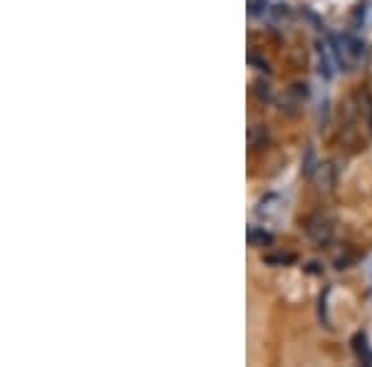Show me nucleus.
I'll list each match as a JSON object with an SVG mask.
<instances>
[{
	"mask_svg": "<svg viewBox=\"0 0 372 367\" xmlns=\"http://www.w3.org/2000/svg\"><path fill=\"white\" fill-rule=\"evenodd\" d=\"M315 181H318V187H320V192H327L330 194L332 189H335V181H337V174H335V166L330 164V161H325V164H318L315 166Z\"/></svg>",
	"mask_w": 372,
	"mask_h": 367,
	"instance_id": "7ed1b4c3",
	"label": "nucleus"
},
{
	"mask_svg": "<svg viewBox=\"0 0 372 367\" xmlns=\"http://www.w3.org/2000/svg\"><path fill=\"white\" fill-rule=\"evenodd\" d=\"M332 233H335V226L327 216L322 214H313L310 219H306V236L310 238L315 246H327L332 241Z\"/></svg>",
	"mask_w": 372,
	"mask_h": 367,
	"instance_id": "f257e3e1",
	"label": "nucleus"
},
{
	"mask_svg": "<svg viewBox=\"0 0 372 367\" xmlns=\"http://www.w3.org/2000/svg\"><path fill=\"white\" fill-rule=\"evenodd\" d=\"M293 261H296L293 253H273V256H266L268 266H291Z\"/></svg>",
	"mask_w": 372,
	"mask_h": 367,
	"instance_id": "0eeeda50",
	"label": "nucleus"
},
{
	"mask_svg": "<svg viewBox=\"0 0 372 367\" xmlns=\"http://www.w3.org/2000/svg\"><path fill=\"white\" fill-rule=\"evenodd\" d=\"M258 97H263V100H266V97H268V85H258Z\"/></svg>",
	"mask_w": 372,
	"mask_h": 367,
	"instance_id": "9d476101",
	"label": "nucleus"
},
{
	"mask_svg": "<svg viewBox=\"0 0 372 367\" xmlns=\"http://www.w3.org/2000/svg\"><path fill=\"white\" fill-rule=\"evenodd\" d=\"M268 141H271V134H268L266 124H251L248 127V146H251L253 151L266 149Z\"/></svg>",
	"mask_w": 372,
	"mask_h": 367,
	"instance_id": "20e7f679",
	"label": "nucleus"
},
{
	"mask_svg": "<svg viewBox=\"0 0 372 367\" xmlns=\"http://www.w3.org/2000/svg\"><path fill=\"white\" fill-rule=\"evenodd\" d=\"M273 241V236L268 231H263V228H251V231H248V243H251V246H268V243Z\"/></svg>",
	"mask_w": 372,
	"mask_h": 367,
	"instance_id": "39448f33",
	"label": "nucleus"
},
{
	"mask_svg": "<svg viewBox=\"0 0 372 367\" xmlns=\"http://www.w3.org/2000/svg\"><path fill=\"white\" fill-rule=\"evenodd\" d=\"M370 273H372V266H370Z\"/></svg>",
	"mask_w": 372,
	"mask_h": 367,
	"instance_id": "9b49d317",
	"label": "nucleus"
},
{
	"mask_svg": "<svg viewBox=\"0 0 372 367\" xmlns=\"http://www.w3.org/2000/svg\"><path fill=\"white\" fill-rule=\"evenodd\" d=\"M367 122H370V129H372V100L367 97Z\"/></svg>",
	"mask_w": 372,
	"mask_h": 367,
	"instance_id": "1a4fd4ad",
	"label": "nucleus"
},
{
	"mask_svg": "<svg viewBox=\"0 0 372 367\" xmlns=\"http://www.w3.org/2000/svg\"><path fill=\"white\" fill-rule=\"evenodd\" d=\"M276 204H281V199L278 197H266V199H261V204H258V216H273V214L278 211V206Z\"/></svg>",
	"mask_w": 372,
	"mask_h": 367,
	"instance_id": "423d86ee",
	"label": "nucleus"
},
{
	"mask_svg": "<svg viewBox=\"0 0 372 367\" xmlns=\"http://www.w3.org/2000/svg\"><path fill=\"white\" fill-rule=\"evenodd\" d=\"M308 95H310V90H308L306 82H293L291 87H286V92L281 97V112L288 117H296L303 110V105H306Z\"/></svg>",
	"mask_w": 372,
	"mask_h": 367,
	"instance_id": "f03ea898",
	"label": "nucleus"
},
{
	"mask_svg": "<svg viewBox=\"0 0 372 367\" xmlns=\"http://www.w3.org/2000/svg\"><path fill=\"white\" fill-rule=\"evenodd\" d=\"M352 261H355V253H352V251H345V253H340V256L335 258V266H337V268H347Z\"/></svg>",
	"mask_w": 372,
	"mask_h": 367,
	"instance_id": "6e6552de",
	"label": "nucleus"
}]
</instances>
